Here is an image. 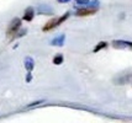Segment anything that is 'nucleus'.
Here are the masks:
<instances>
[{"instance_id": "f8f14e48", "label": "nucleus", "mask_w": 132, "mask_h": 123, "mask_svg": "<svg viewBox=\"0 0 132 123\" xmlns=\"http://www.w3.org/2000/svg\"><path fill=\"white\" fill-rule=\"evenodd\" d=\"M75 3L79 4V5H88L90 1H89V0H75Z\"/></svg>"}, {"instance_id": "4468645a", "label": "nucleus", "mask_w": 132, "mask_h": 123, "mask_svg": "<svg viewBox=\"0 0 132 123\" xmlns=\"http://www.w3.org/2000/svg\"><path fill=\"white\" fill-rule=\"evenodd\" d=\"M27 74H29V75H27V78H26V81L30 82V81H31V79H32V75H31V71H29Z\"/></svg>"}, {"instance_id": "39448f33", "label": "nucleus", "mask_w": 132, "mask_h": 123, "mask_svg": "<svg viewBox=\"0 0 132 123\" xmlns=\"http://www.w3.org/2000/svg\"><path fill=\"white\" fill-rule=\"evenodd\" d=\"M37 12L40 15H52L53 14V9L50 5H47V4H41L37 7Z\"/></svg>"}, {"instance_id": "20e7f679", "label": "nucleus", "mask_w": 132, "mask_h": 123, "mask_svg": "<svg viewBox=\"0 0 132 123\" xmlns=\"http://www.w3.org/2000/svg\"><path fill=\"white\" fill-rule=\"evenodd\" d=\"M112 46L115 48H121V49H125V48L132 49V42L122 41V40H116V41L112 42Z\"/></svg>"}, {"instance_id": "9b49d317", "label": "nucleus", "mask_w": 132, "mask_h": 123, "mask_svg": "<svg viewBox=\"0 0 132 123\" xmlns=\"http://www.w3.org/2000/svg\"><path fill=\"white\" fill-rule=\"evenodd\" d=\"M26 32H27V30H26V29L21 30V31H20V32H17L16 35H15V37H14V40H15V38H17V37H22V36L25 35V33H26Z\"/></svg>"}, {"instance_id": "9d476101", "label": "nucleus", "mask_w": 132, "mask_h": 123, "mask_svg": "<svg viewBox=\"0 0 132 123\" xmlns=\"http://www.w3.org/2000/svg\"><path fill=\"white\" fill-rule=\"evenodd\" d=\"M106 46H108V43H106V42H100V43H98V46H96V47L94 48V52H95V53L99 52L100 49H103V48H105Z\"/></svg>"}, {"instance_id": "f257e3e1", "label": "nucleus", "mask_w": 132, "mask_h": 123, "mask_svg": "<svg viewBox=\"0 0 132 123\" xmlns=\"http://www.w3.org/2000/svg\"><path fill=\"white\" fill-rule=\"evenodd\" d=\"M69 15H70V12H65L63 16H61V17H54L52 18V20H50L48 22H47L45 26H43V31L45 32H47V31H51L52 29H54V27H57V26H59V25L62 24V22H64L67 18L69 17Z\"/></svg>"}, {"instance_id": "2eb2a0df", "label": "nucleus", "mask_w": 132, "mask_h": 123, "mask_svg": "<svg viewBox=\"0 0 132 123\" xmlns=\"http://www.w3.org/2000/svg\"><path fill=\"white\" fill-rule=\"evenodd\" d=\"M58 3H62V4H64V3H68L69 0H57Z\"/></svg>"}, {"instance_id": "7ed1b4c3", "label": "nucleus", "mask_w": 132, "mask_h": 123, "mask_svg": "<svg viewBox=\"0 0 132 123\" xmlns=\"http://www.w3.org/2000/svg\"><path fill=\"white\" fill-rule=\"evenodd\" d=\"M96 11H98L96 7L89 6V7H81L79 10H77L75 15H77V16H89V15H94Z\"/></svg>"}, {"instance_id": "0eeeda50", "label": "nucleus", "mask_w": 132, "mask_h": 123, "mask_svg": "<svg viewBox=\"0 0 132 123\" xmlns=\"http://www.w3.org/2000/svg\"><path fill=\"white\" fill-rule=\"evenodd\" d=\"M35 16V10H34V7H27L26 10H25V14H23V20L25 21H31L32 18H34Z\"/></svg>"}, {"instance_id": "423d86ee", "label": "nucleus", "mask_w": 132, "mask_h": 123, "mask_svg": "<svg viewBox=\"0 0 132 123\" xmlns=\"http://www.w3.org/2000/svg\"><path fill=\"white\" fill-rule=\"evenodd\" d=\"M64 41H65V35H59L58 37L53 38L52 40V46H56V47H62L64 44Z\"/></svg>"}, {"instance_id": "6e6552de", "label": "nucleus", "mask_w": 132, "mask_h": 123, "mask_svg": "<svg viewBox=\"0 0 132 123\" xmlns=\"http://www.w3.org/2000/svg\"><path fill=\"white\" fill-rule=\"evenodd\" d=\"M23 64H25L26 70L32 71V69H34V67H35V62H34V59L31 58V57H26V58H25V62H23Z\"/></svg>"}, {"instance_id": "f03ea898", "label": "nucleus", "mask_w": 132, "mask_h": 123, "mask_svg": "<svg viewBox=\"0 0 132 123\" xmlns=\"http://www.w3.org/2000/svg\"><path fill=\"white\" fill-rule=\"evenodd\" d=\"M20 27H21V20H20V18H17V17H15L11 22L9 24V27H7V31H6V35H7V37L14 38V37H15V35L19 32Z\"/></svg>"}, {"instance_id": "1a4fd4ad", "label": "nucleus", "mask_w": 132, "mask_h": 123, "mask_svg": "<svg viewBox=\"0 0 132 123\" xmlns=\"http://www.w3.org/2000/svg\"><path fill=\"white\" fill-rule=\"evenodd\" d=\"M63 55L62 54H58V55H56L54 58H53V63L56 65H59V64H62L63 63Z\"/></svg>"}, {"instance_id": "ddd939ff", "label": "nucleus", "mask_w": 132, "mask_h": 123, "mask_svg": "<svg viewBox=\"0 0 132 123\" xmlns=\"http://www.w3.org/2000/svg\"><path fill=\"white\" fill-rule=\"evenodd\" d=\"M90 5H92V7H96V9H99V1L98 0H95V1H92V3H89Z\"/></svg>"}]
</instances>
